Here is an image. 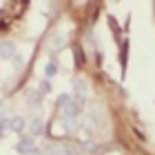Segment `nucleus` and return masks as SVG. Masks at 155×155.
<instances>
[{
  "label": "nucleus",
  "instance_id": "1",
  "mask_svg": "<svg viewBox=\"0 0 155 155\" xmlns=\"http://www.w3.org/2000/svg\"><path fill=\"white\" fill-rule=\"evenodd\" d=\"M16 151H18L20 155H31L33 151H36V146H33V140H31V137H22V140L16 144Z\"/></svg>",
  "mask_w": 155,
  "mask_h": 155
},
{
  "label": "nucleus",
  "instance_id": "2",
  "mask_svg": "<svg viewBox=\"0 0 155 155\" xmlns=\"http://www.w3.org/2000/svg\"><path fill=\"white\" fill-rule=\"evenodd\" d=\"M13 55H16L13 42H0V58H2V60H11Z\"/></svg>",
  "mask_w": 155,
  "mask_h": 155
},
{
  "label": "nucleus",
  "instance_id": "3",
  "mask_svg": "<svg viewBox=\"0 0 155 155\" xmlns=\"http://www.w3.org/2000/svg\"><path fill=\"white\" fill-rule=\"evenodd\" d=\"M80 111H82V104L80 102H78V100H71V102H69L67 104V107H64V113H67V117H78V113H80Z\"/></svg>",
  "mask_w": 155,
  "mask_h": 155
},
{
  "label": "nucleus",
  "instance_id": "4",
  "mask_svg": "<svg viewBox=\"0 0 155 155\" xmlns=\"http://www.w3.org/2000/svg\"><path fill=\"white\" fill-rule=\"evenodd\" d=\"M25 97H27V102H29L31 107H42V93L40 91H27Z\"/></svg>",
  "mask_w": 155,
  "mask_h": 155
},
{
  "label": "nucleus",
  "instance_id": "5",
  "mask_svg": "<svg viewBox=\"0 0 155 155\" xmlns=\"http://www.w3.org/2000/svg\"><path fill=\"white\" fill-rule=\"evenodd\" d=\"M29 131H31V135H42V131H45V122H42L40 117H33L29 122Z\"/></svg>",
  "mask_w": 155,
  "mask_h": 155
},
{
  "label": "nucleus",
  "instance_id": "6",
  "mask_svg": "<svg viewBox=\"0 0 155 155\" xmlns=\"http://www.w3.org/2000/svg\"><path fill=\"white\" fill-rule=\"evenodd\" d=\"M25 117H13L11 120V131H16V133H22L25 131Z\"/></svg>",
  "mask_w": 155,
  "mask_h": 155
},
{
  "label": "nucleus",
  "instance_id": "7",
  "mask_svg": "<svg viewBox=\"0 0 155 155\" xmlns=\"http://www.w3.org/2000/svg\"><path fill=\"white\" fill-rule=\"evenodd\" d=\"M73 89H75V91H78L80 95H87V84H84L82 80H78V78L73 80Z\"/></svg>",
  "mask_w": 155,
  "mask_h": 155
},
{
  "label": "nucleus",
  "instance_id": "8",
  "mask_svg": "<svg viewBox=\"0 0 155 155\" xmlns=\"http://www.w3.org/2000/svg\"><path fill=\"white\" fill-rule=\"evenodd\" d=\"M69 102H71V95H67V93H60V95H58V107H60V109H64Z\"/></svg>",
  "mask_w": 155,
  "mask_h": 155
},
{
  "label": "nucleus",
  "instance_id": "9",
  "mask_svg": "<svg viewBox=\"0 0 155 155\" xmlns=\"http://www.w3.org/2000/svg\"><path fill=\"white\" fill-rule=\"evenodd\" d=\"M2 131H11V120L9 117H0V133H2Z\"/></svg>",
  "mask_w": 155,
  "mask_h": 155
},
{
  "label": "nucleus",
  "instance_id": "10",
  "mask_svg": "<svg viewBox=\"0 0 155 155\" xmlns=\"http://www.w3.org/2000/svg\"><path fill=\"white\" fill-rule=\"evenodd\" d=\"M45 73H47L49 78H53L55 73H58V67H55L53 62H49V64H47V69H45Z\"/></svg>",
  "mask_w": 155,
  "mask_h": 155
},
{
  "label": "nucleus",
  "instance_id": "11",
  "mask_svg": "<svg viewBox=\"0 0 155 155\" xmlns=\"http://www.w3.org/2000/svg\"><path fill=\"white\" fill-rule=\"evenodd\" d=\"M38 91H40L42 95H45V93H49V91H51V82H49V80H45V82H40V89H38Z\"/></svg>",
  "mask_w": 155,
  "mask_h": 155
},
{
  "label": "nucleus",
  "instance_id": "12",
  "mask_svg": "<svg viewBox=\"0 0 155 155\" xmlns=\"http://www.w3.org/2000/svg\"><path fill=\"white\" fill-rule=\"evenodd\" d=\"M67 45V36H55L53 38V47H64Z\"/></svg>",
  "mask_w": 155,
  "mask_h": 155
},
{
  "label": "nucleus",
  "instance_id": "13",
  "mask_svg": "<svg viewBox=\"0 0 155 155\" xmlns=\"http://www.w3.org/2000/svg\"><path fill=\"white\" fill-rule=\"evenodd\" d=\"M73 55H75V64H80V67H82V62H84L82 51H80V49H75V53H73Z\"/></svg>",
  "mask_w": 155,
  "mask_h": 155
}]
</instances>
